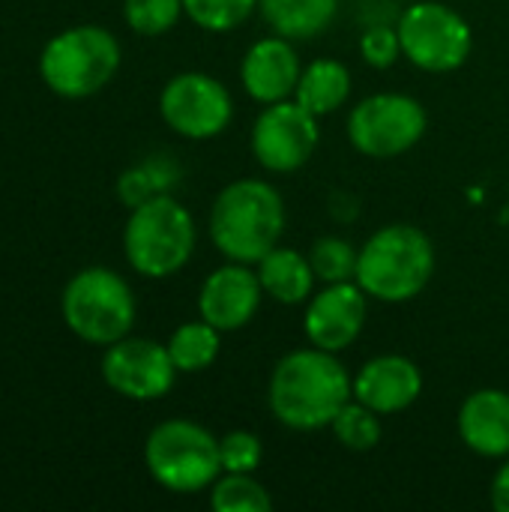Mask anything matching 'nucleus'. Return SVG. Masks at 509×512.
I'll list each match as a JSON object with an SVG mask.
<instances>
[{
	"mask_svg": "<svg viewBox=\"0 0 509 512\" xmlns=\"http://www.w3.org/2000/svg\"><path fill=\"white\" fill-rule=\"evenodd\" d=\"M210 507L216 512H270L273 498L252 474H222L210 486Z\"/></svg>",
	"mask_w": 509,
	"mask_h": 512,
	"instance_id": "4be33fe9",
	"label": "nucleus"
},
{
	"mask_svg": "<svg viewBox=\"0 0 509 512\" xmlns=\"http://www.w3.org/2000/svg\"><path fill=\"white\" fill-rule=\"evenodd\" d=\"M198 243L192 213L168 192L153 195L129 210L123 225V255L144 279H168L180 273Z\"/></svg>",
	"mask_w": 509,
	"mask_h": 512,
	"instance_id": "20e7f679",
	"label": "nucleus"
},
{
	"mask_svg": "<svg viewBox=\"0 0 509 512\" xmlns=\"http://www.w3.org/2000/svg\"><path fill=\"white\" fill-rule=\"evenodd\" d=\"M402 54L423 72H453L465 66L474 48L471 24L438 0H420L399 18Z\"/></svg>",
	"mask_w": 509,
	"mask_h": 512,
	"instance_id": "6e6552de",
	"label": "nucleus"
},
{
	"mask_svg": "<svg viewBox=\"0 0 509 512\" xmlns=\"http://www.w3.org/2000/svg\"><path fill=\"white\" fill-rule=\"evenodd\" d=\"M159 114L171 132L189 141H207L228 129L234 117L231 93L207 72H180L159 93Z\"/></svg>",
	"mask_w": 509,
	"mask_h": 512,
	"instance_id": "9d476101",
	"label": "nucleus"
},
{
	"mask_svg": "<svg viewBox=\"0 0 509 512\" xmlns=\"http://www.w3.org/2000/svg\"><path fill=\"white\" fill-rule=\"evenodd\" d=\"M426 108L408 93H375L348 114V138L369 159H396L426 135Z\"/></svg>",
	"mask_w": 509,
	"mask_h": 512,
	"instance_id": "1a4fd4ad",
	"label": "nucleus"
},
{
	"mask_svg": "<svg viewBox=\"0 0 509 512\" xmlns=\"http://www.w3.org/2000/svg\"><path fill=\"white\" fill-rule=\"evenodd\" d=\"M258 9L273 33L294 42L321 36L333 24L339 0H261Z\"/></svg>",
	"mask_w": 509,
	"mask_h": 512,
	"instance_id": "6ab92c4d",
	"label": "nucleus"
},
{
	"mask_svg": "<svg viewBox=\"0 0 509 512\" xmlns=\"http://www.w3.org/2000/svg\"><path fill=\"white\" fill-rule=\"evenodd\" d=\"M351 375L324 348H300L285 354L267 387V402L273 417L294 432L327 429L336 414L354 399Z\"/></svg>",
	"mask_w": 509,
	"mask_h": 512,
	"instance_id": "f257e3e1",
	"label": "nucleus"
},
{
	"mask_svg": "<svg viewBox=\"0 0 509 512\" xmlns=\"http://www.w3.org/2000/svg\"><path fill=\"white\" fill-rule=\"evenodd\" d=\"M261 0H183L186 15L207 33H231L252 18Z\"/></svg>",
	"mask_w": 509,
	"mask_h": 512,
	"instance_id": "393cba45",
	"label": "nucleus"
},
{
	"mask_svg": "<svg viewBox=\"0 0 509 512\" xmlns=\"http://www.w3.org/2000/svg\"><path fill=\"white\" fill-rule=\"evenodd\" d=\"M60 315L75 339L108 348L132 333L138 306L120 273L111 267H84L63 285Z\"/></svg>",
	"mask_w": 509,
	"mask_h": 512,
	"instance_id": "423d86ee",
	"label": "nucleus"
},
{
	"mask_svg": "<svg viewBox=\"0 0 509 512\" xmlns=\"http://www.w3.org/2000/svg\"><path fill=\"white\" fill-rule=\"evenodd\" d=\"M99 372L102 381L129 402H156L168 396L180 375L168 345L141 336H123L120 342L108 345Z\"/></svg>",
	"mask_w": 509,
	"mask_h": 512,
	"instance_id": "9b49d317",
	"label": "nucleus"
},
{
	"mask_svg": "<svg viewBox=\"0 0 509 512\" xmlns=\"http://www.w3.org/2000/svg\"><path fill=\"white\" fill-rule=\"evenodd\" d=\"M492 507L498 512H509V459L492 480Z\"/></svg>",
	"mask_w": 509,
	"mask_h": 512,
	"instance_id": "c756f323",
	"label": "nucleus"
},
{
	"mask_svg": "<svg viewBox=\"0 0 509 512\" xmlns=\"http://www.w3.org/2000/svg\"><path fill=\"white\" fill-rule=\"evenodd\" d=\"M222 474H255L264 462V444L255 432L237 429L219 438Z\"/></svg>",
	"mask_w": 509,
	"mask_h": 512,
	"instance_id": "bb28decb",
	"label": "nucleus"
},
{
	"mask_svg": "<svg viewBox=\"0 0 509 512\" xmlns=\"http://www.w3.org/2000/svg\"><path fill=\"white\" fill-rule=\"evenodd\" d=\"M264 297V285L258 279V270H249V264L231 261L219 270H213L198 294V312L207 324H213L222 333L243 330Z\"/></svg>",
	"mask_w": 509,
	"mask_h": 512,
	"instance_id": "4468645a",
	"label": "nucleus"
},
{
	"mask_svg": "<svg viewBox=\"0 0 509 512\" xmlns=\"http://www.w3.org/2000/svg\"><path fill=\"white\" fill-rule=\"evenodd\" d=\"M300 72H303V66H300V57H297L291 39H285L279 33L258 39L240 63L243 87L261 105L294 99Z\"/></svg>",
	"mask_w": 509,
	"mask_h": 512,
	"instance_id": "dca6fc26",
	"label": "nucleus"
},
{
	"mask_svg": "<svg viewBox=\"0 0 509 512\" xmlns=\"http://www.w3.org/2000/svg\"><path fill=\"white\" fill-rule=\"evenodd\" d=\"M285 231V201L267 180H234L210 207V240L240 264H258Z\"/></svg>",
	"mask_w": 509,
	"mask_h": 512,
	"instance_id": "f03ea898",
	"label": "nucleus"
},
{
	"mask_svg": "<svg viewBox=\"0 0 509 512\" xmlns=\"http://www.w3.org/2000/svg\"><path fill=\"white\" fill-rule=\"evenodd\" d=\"M459 438L483 459L509 456V393L474 390L459 408Z\"/></svg>",
	"mask_w": 509,
	"mask_h": 512,
	"instance_id": "f3484780",
	"label": "nucleus"
},
{
	"mask_svg": "<svg viewBox=\"0 0 509 512\" xmlns=\"http://www.w3.org/2000/svg\"><path fill=\"white\" fill-rule=\"evenodd\" d=\"M120 60L123 51L111 30L75 24L45 42L39 51V78L60 99H87L114 81Z\"/></svg>",
	"mask_w": 509,
	"mask_h": 512,
	"instance_id": "39448f33",
	"label": "nucleus"
},
{
	"mask_svg": "<svg viewBox=\"0 0 509 512\" xmlns=\"http://www.w3.org/2000/svg\"><path fill=\"white\" fill-rule=\"evenodd\" d=\"M435 273V246L417 225H384L375 231L357 261V285L381 303H408L426 291Z\"/></svg>",
	"mask_w": 509,
	"mask_h": 512,
	"instance_id": "7ed1b4c3",
	"label": "nucleus"
},
{
	"mask_svg": "<svg viewBox=\"0 0 509 512\" xmlns=\"http://www.w3.org/2000/svg\"><path fill=\"white\" fill-rule=\"evenodd\" d=\"M258 279L264 285V294L282 306L309 303L318 282L309 255H300L297 249H285V246H276L258 261Z\"/></svg>",
	"mask_w": 509,
	"mask_h": 512,
	"instance_id": "a211bd4d",
	"label": "nucleus"
},
{
	"mask_svg": "<svg viewBox=\"0 0 509 512\" xmlns=\"http://www.w3.org/2000/svg\"><path fill=\"white\" fill-rule=\"evenodd\" d=\"M309 261L315 270V279L324 285L336 282H354L357 279V261L360 249L348 243L345 237H321L309 249Z\"/></svg>",
	"mask_w": 509,
	"mask_h": 512,
	"instance_id": "b1692460",
	"label": "nucleus"
},
{
	"mask_svg": "<svg viewBox=\"0 0 509 512\" xmlns=\"http://www.w3.org/2000/svg\"><path fill=\"white\" fill-rule=\"evenodd\" d=\"M360 54L369 66L375 69H390L399 57H402V39L399 30L387 27V24H375L363 33L360 39Z\"/></svg>",
	"mask_w": 509,
	"mask_h": 512,
	"instance_id": "cd10ccee",
	"label": "nucleus"
},
{
	"mask_svg": "<svg viewBox=\"0 0 509 512\" xmlns=\"http://www.w3.org/2000/svg\"><path fill=\"white\" fill-rule=\"evenodd\" d=\"M144 465L150 477L174 495L204 492L222 477L219 438L195 420H165L153 426L144 441Z\"/></svg>",
	"mask_w": 509,
	"mask_h": 512,
	"instance_id": "0eeeda50",
	"label": "nucleus"
},
{
	"mask_svg": "<svg viewBox=\"0 0 509 512\" xmlns=\"http://www.w3.org/2000/svg\"><path fill=\"white\" fill-rule=\"evenodd\" d=\"M156 177H162V165H156V162H144L138 168H129L117 183V192H120L123 204H129V210H132L135 204H141V201H147L153 195H162L165 180H156Z\"/></svg>",
	"mask_w": 509,
	"mask_h": 512,
	"instance_id": "c85d7f7f",
	"label": "nucleus"
},
{
	"mask_svg": "<svg viewBox=\"0 0 509 512\" xmlns=\"http://www.w3.org/2000/svg\"><path fill=\"white\" fill-rule=\"evenodd\" d=\"M180 15H186L183 0H123V18L138 36H162Z\"/></svg>",
	"mask_w": 509,
	"mask_h": 512,
	"instance_id": "a878e982",
	"label": "nucleus"
},
{
	"mask_svg": "<svg viewBox=\"0 0 509 512\" xmlns=\"http://www.w3.org/2000/svg\"><path fill=\"white\" fill-rule=\"evenodd\" d=\"M351 393L366 408L390 417L408 411L420 399L423 375L414 360L402 354H381L357 372V378L351 381Z\"/></svg>",
	"mask_w": 509,
	"mask_h": 512,
	"instance_id": "2eb2a0df",
	"label": "nucleus"
},
{
	"mask_svg": "<svg viewBox=\"0 0 509 512\" xmlns=\"http://www.w3.org/2000/svg\"><path fill=\"white\" fill-rule=\"evenodd\" d=\"M222 330H216L213 324H207L204 318L201 321H186L180 324L171 339L165 342L168 345V354L177 366V372L183 375H195V372H204L216 363L219 357V345H222Z\"/></svg>",
	"mask_w": 509,
	"mask_h": 512,
	"instance_id": "412c9836",
	"label": "nucleus"
},
{
	"mask_svg": "<svg viewBox=\"0 0 509 512\" xmlns=\"http://www.w3.org/2000/svg\"><path fill=\"white\" fill-rule=\"evenodd\" d=\"M321 141L318 117L297 99L267 105L252 126V153L261 168L273 174H291L303 168Z\"/></svg>",
	"mask_w": 509,
	"mask_h": 512,
	"instance_id": "f8f14e48",
	"label": "nucleus"
},
{
	"mask_svg": "<svg viewBox=\"0 0 509 512\" xmlns=\"http://www.w3.org/2000/svg\"><path fill=\"white\" fill-rule=\"evenodd\" d=\"M366 315H369V294L357 282H336L318 291L315 297H309L303 330L315 348L339 354L360 339L366 327Z\"/></svg>",
	"mask_w": 509,
	"mask_h": 512,
	"instance_id": "ddd939ff",
	"label": "nucleus"
},
{
	"mask_svg": "<svg viewBox=\"0 0 509 512\" xmlns=\"http://www.w3.org/2000/svg\"><path fill=\"white\" fill-rule=\"evenodd\" d=\"M351 96V72L345 63L339 60H315L300 72L294 99L315 117L333 114L336 108H342Z\"/></svg>",
	"mask_w": 509,
	"mask_h": 512,
	"instance_id": "aec40b11",
	"label": "nucleus"
},
{
	"mask_svg": "<svg viewBox=\"0 0 509 512\" xmlns=\"http://www.w3.org/2000/svg\"><path fill=\"white\" fill-rule=\"evenodd\" d=\"M336 441L354 453H369L381 444V435H384V426H381V414L366 408L363 402L351 399L339 414L336 420L330 423Z\"/></svg>",
	"mask_w": 509,
	"mask_h": 512,
	"instance_id": "5701e85b",
	"label": "nucleus"
}]
</instances>
